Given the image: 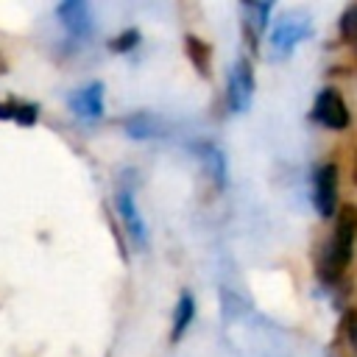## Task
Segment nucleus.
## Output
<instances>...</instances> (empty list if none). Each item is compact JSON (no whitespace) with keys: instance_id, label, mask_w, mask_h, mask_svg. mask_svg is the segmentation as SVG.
I'll list each match as a JSON object with an SVG mask.
<instances>
[{"instance_id":"obj_1","label":"nucleus","mask_w":357,"mask_h":357,"mask_svg":"<svg viewBox=\"0 0 357 357\" xmlns=\"http://www.w3.org/2000/svg\"><path fill=\"white\" fill-rule=\"evenodd\" d=\"M354 237H357V206H343L340 209V220H337V229L326 245V254H324V262H321V276L326 282H335L343 268L351 262V251H354Z\"/></svg>"},{"instance_id":"obj_2","label":"nucleus","mask_w":357,"mask_h":357,"mask_svg":"<svg viewBox=\"0 0 357 357\" xmlns=\"http://www.w3.org/2000/svg\"><path fill=\"white\" fill-rule=\"evenodd\" d=\"M251 95H254V70L248 59H237L229 70V109L245 112L251 106Z\"/></svg>"},{"instance_id":"obj_3","label":"nucleus","mask_w":357,"mask_h":357,"mask_svg":"<svg viewBox=\"0 0 357 357\" xmlns=\"http://www.w3.org/2000/svg\"><path fill=\"white\" fill-rule=\"evenodd\" d=\"M312 114H315L318 123H324L326 128H335V131H340V128L349 126V106L340 98V92L332 89V86H326V89L318 92L315 106H312Z\"/></svg>"},{"instance_id":"obj_4","label":"nucleus","mask_w":357,"mask_h":357,"mask_svg":"<svg viewBox=\"0 0 357 357\" xmlns=\"http://www.w3.org/2000/svg\"><path fill=\"white\" fill-rule=\"evenodd\" d=\"M315 209L321 218H332L337 209V167L332 162L321 165L315 170Z\"/></svg>"},{"instance_id":"obj_5","label":"nucleus","mask_w":357,"mask_h":357,"mask_svg":"<svg viewBox=\"0 0 357 357\" xmlns=\"http://www.w3.org/2000/svg\"><path fill=\"white\" fill-rule=\"evenodd\" d=\"M70 109H73L75 117L98 120L103 114V84L100 81H92V84L75 89L70 95Z\"/></svg>"},{"instance_id":"obj_6","label":"nucleus","mask_w":357,"mask_h":357,"mask_svg":"<svg viewBox=\"0 0 357 357\" xmlns=\"http://www.w3.org/2000/svg\"><path fill=\"white\" fill-rule=\"evenodd\" d=\"M117 212L123 218L126 231L137 243V248H145L148 245V226H145V220H142V215H139V209H137V204H134V198H131L128 190H120L117 192Z\"/></svg>"},{"instance_id":"obj_7","label":"nucleus","mask_w":357,"mask_h":357,"mask_svg":"<svg viewBox=\"0 0 357 357\" xmlns=\"http://www.w3.org/2000/svg\"><path fill=\"white\" fill-rule=\"evenodd\" d=\"M56 14H59V20L64 22V28L73 33V36H89V31H92V11H89V6L84 3V0H70V3H61L59 8H56Z\"/></svg>"},{"instance_id":"obj_8","label":"nucleus","mask_w":357,"mask_h":357,"mask_svg":"<svg viewBox=\"0 0 357 357\" xmlns=\"http://www.w3.org/2000/svg\"><path fill=\"white\" fill-rule=\"evenodd\" d=\"M310 22H298V20H282L273 31H271V42L276 53H290L301 39L310 36Z\"/></svg>"},{"instance_id":"obj_9","label":"nucleus","mask_w":357,"mask_h":357,"mask_svg":"<svg viewBox=\"0 0 357 357\" xmlns=\"http://www.w3.org/2000/svg\"><path fill=\"white\" fill-rule=\"evenodd\" d=\"M184 50H187L190 61L195 64V70H198L201 75H206V73H209V56H212L209 45H206L204 39H198V36H187V39H184Z\"/></svg>"},{"instance_id":"obj_10","label":"nucleus","mask_w":357,"mask_h":357,"mask_svg":"<svg viewBox=\"0 0 357 357\" xmlns=\"http://www.w3.org/2000/svg\"><path fill=\"white\" fill-rule=\"evenodd\" d=\"M192 312H195V298H192L190 293H181V298H178V304H176L173 332H170V337H173V340H178V337L184 335V329H187V326H190V321H192Z\"/></svg>"},{"instance_id":"obj_11","label":"nucleus","mask_w":357,"mask_h":357,"mask_svg":"<svg viewBox=\"0 0 357 357\" xmlns=\"http://www.w3.org/2000/svg\"><path fill=\"white\" fill-rule=\"evenodd\" d=\"M126 128H128V134L131 137H137V139H142V137H159L162 134V123L153 117V114H137V117H131L128 123H126Z\"/></svg>"},{"instance_id":"obj_12","label":"nucleus","mask_w":357,"mask_h":357,"mask_svg":"<svg viewBox=\"0 0 357 357\" xmlns=\"http://www.w3.org/2000/svg\"><path fill=\"white\" fill-rule=\"evenodd\" d=\"M337 343L349 346V354H357V310H346L337 326Z\"/></svg>"},{"instance_id":"obj_13","label":"nucleus","mask_w":357,"mask_h":357,"mask_svg":"<svg viewBox=\"0 0 357 357\" xmlns=\"http://www.w3.org/2000/svg\"><path fill=\"white\" fill-rule=\"evenodd\" d=\"M271 8H273L271 3H245V6H243V11H245V14H251V17H245V22H248L251 28H257V31H259V28L268 22Z\"/></svg>"},{"instance_id":"obj_14","label":"nucleus","mask_w":357,"mask_h":357,"mask_svg":"<svg viewBox=\"0 0 357 357\" xmlns=\"http://www.w3.org/2000/svg\"><path fill=\"white\" fill-rule=\"evenodd\" d=\"M204 162L209 165V170H212V178L223 187V181H226V165H223V156H220V151L218 148H206L204 151Z\"/></svg>"},{"instance_id":"obj_15","label":"nucleus","mask_w":357,"mask_h":357,"mask_svg":"<svg viewBox=\"0 0 357 357\" xmlns=\"http://www.w3.org/2000/svg\"><path fill=\"white\" fill-rule=\"evenodd\" d=\"M340 31L346 39H351L357 45V6H351L343 17H340Z\"/></svg>"},{"instance_id":"obj_16","label":"nucleus","mask_w":357,"mask_h":357,"mask_svg":"<svg viewBox=\"0 0 357 357\" xmlns=\"http://www.w3.org/2000/svg\"><path fill=\"white\" fill-rule=\"evenodd\" d=\"M139 42V33L137 31H126V33H120L117 39H112V50H128V47H134Z\"/></svg>"},{"instance_id":"obj_17","label":"nucleus","mask_w":357,"mask_h":357,"mask_svg":"<svg viewBox=\"0 0 357 357\" xmlns=\"http://www.w3.org/2000/svg\"><path fill=\"white\" fill-rule=\"evenodd\" d=\"M14 120H17V123H22V126H31V123L36 120V106H28V103L17 106V112H14Z\"/></svg>"},{"instance_id":"obj_18","label":"nucleus","mask_w":357,"mask_h":357,"mask_svg":"<svg viewBox=\"0 0 357 357\" xmlns=\"http://www.w3.org/2000/svg\"><path fill=\"white\" fill-rule=\"evenodd\" d=\"M17 103H0V120H14Z\"/></svg>"},{"instance_id":"obj_19","label":"nucleus","mask_w":357,"mask_h":357,"mask_svg":"<svg viewBox=\"0 0 357 357\" xmlns=\"http://www.w3.org/2000/svg\"><path fill=\"white\" fill-rule=\"evenodd\" d=\"M351 178H354V184H357V162H354V170H351Z\"/></svg>"}]
</instances>
